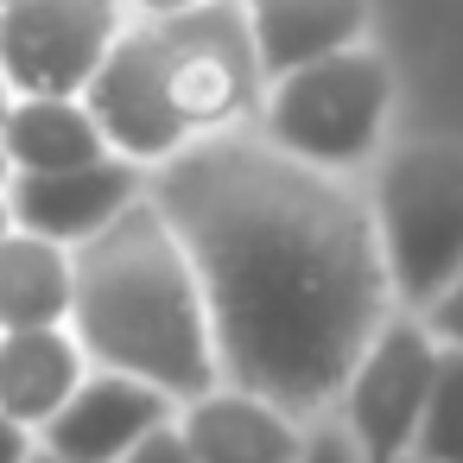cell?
I'll return each instance as SVG.
<instances>
[{
	"instance_id": "6da1fadb",
	"label": "cell",
	"mask_w": 463,
	"mask_h": 463,
	"mask_svg": "<svg viewBox=\"0 0 463 463\" xmlns=\"http://www.w3.org/2000/svg\"><path fill=\"white\" fill-rule=\"evenodd\" d=\"M146 191L197 267L216 374L292 419L330 406L393 305L374 210L330 165L229 134L184 140Z\"/></svg>"
},
{
	"instance_id": "7a4b0ae2",
	"label": "cell",
	"mask_w": 463,
	"mask_h": 463,
	"mask_svg": "<svg viewBox=\"0 0 463 463\" xmlns=\"http://www.w3.org/2000/svg\"><path fill=\"white\" fill-rule=\"evenodd\" d=\"M71 336L96 368L140 374L172 400L222 381L197 267L153 191L128 197L71 248Z\"/></svg>"
},
{
	"instance_id": "3957f363",
	"label": "cell",
	"mask_w": 463,
	"mask_h": 463,
	"mask_svg": "<svg viewBox=\"0 0 463 463\" xmlns=\"http://www.w3.org/2000/svg\"><path fill=\"white\" fill-rule=\"evenodd\" d=\"M368 210L393 298H406L412 311L431 305L463 267V146L431 140L393 153Z\"/></svg>"
},
{
	"instance_id": "277c9868",
	"label": "cell",
	"mask_w": 463,
	"mask_h": 463,
	"mask_svg": "<svg viewBox=\"0 0 463 463\" xmlns=\"http://www.w3.org/2000/svg\"><path fill=\"white\" fill-rule=\"evenodd\" d=\"M387 102H393L387 64L368 45H343V52H324V58L273 77L267 140L305 165L343 172V165L368 159V146L381 140Z\"/></svg>"
},
{
	"instance_id": "5b68a950",
	"label": "cell",
	"mask_w": 463,
	"mask_h": 463,
	"mask_svg": "<svg viewBox=\"0 0 463 463\" xmlns=\"http://www.w3.org/2000/svg\"><path fill=\"white\" fill-rule=\"evenodd\" d=\"M153 33H159L165 96L184 121V134H222L235 115L254 109L260 58H254L248 7H235V0H197L184 14H159Z\"/></svg>"
},
{
	"instance_id": "8992f818",
	"label": "cell",
	"mask_w": 463,
	"mask_h": 463,
	"mask_svg": "<svg viewBox=\"0 0 463 463\" xmlns=\"http://www.w3.org/2000/svg\"><path fill=\"white\" fill-rule=\"evenodd\" d=\"M431 368H438V336L425 330V317H381V330L362 343L343 381L349 444L362 463H400L412 450Z\"/></svg>"
},
{
	"instance_id": "52a82bcc",
	"label": "cell",
	"mask_w": 463,
	"mask_h": 463,
	"mask_svg": "<svg viewBox=\"0 0 463 463\" xmlns=\"http://www.w3.org/2000/svg\"><path fill=\"white\" fill-rule=\"evenodd\" d=\"M115 33V0H7L0 7V77L14 96H83Z\"/></svg>"
},
{
	"instance_id": "ba28073f",
	"label": "cell",
	"mask_w": 463,
	"mask_h": 463,
	"mask_svg": "<svg viewBox=\"0 0 463 463\" xmlns=\"http://www.w3.org/2000/svg\"><path fill=\"white\" fill-rule=\"evenodd\" d=\"M83 109L96 115L109 153H121L134 165H159L191 140L172 96H165V64H159V33L153 26L115 33L96 77L83 83Z\"/></svg>"
},
{
	"instance_id": "9c48e42d",
	"label": "cell",
	"mask_w": 463,
	"mask_h": 463,
	"mask_svg": "<svg viewBox=\"0 0 463 463\" xmlns=\"http://www.w3.org/2000/svg\"><path fill=\"white\" fill-rule=\"evenodd\" d=\"M165 419H178V400L165 387L121 374V368H102V374H83L71 387V400L39 425V438L64 463H121Z\"/></svg>"
},
{
	"instance_id": "30bf717a",
	"label": "cell",
	"mask_w": 463,
	"mask_h": 463,
	"mask_svg": "<svg viewBox=\"0 0 463 463\" xmlns=\"http://www.w3.org/2000/svg\"><path fill=\"white\" fill-rule=\"evenodd\" d=\"M140 191H146L140 165L121 159V153H102V159L64 165V172H14L7 210H14V229H33V235H52V241L77 248Z\"/></svg>"
},
{
	"instance_id": "8fae6325",
	"label": "cell",
	"mask_w": 463,
	"mask_h": 463,
	"mask_svg": "<svg viewBox=\"0 0 463 463\" xmlns=\"http://www.w3.org/2000/svg\"><path fill=\"white\" fill-rule=\"evenodd\" d=\"M178 406V431L197 450V463H292L305 450L298 419L248 387H203Z\"/></svg>"
},
{
	"instance_id": "7c38bea8",
	"label": "cell",
	"mask_w": 463,
	"mask_h": 463,
	"mask_svg": "<svg viewBox=\"0 0 463 463\" xmlns=\"http://www.w3.org/2000/svg\"><path fill=\"white\" fill-rule=\"evenodd\" d=\"M83 343L71 324H26V330H0V412H14L20 425H45L71 387L83 381Z\"/></svg>"
},
{
	"instance_id": "4fadbf2b",
	"label": "cell",
	"mask_w": 463,
	"mask_h": 463,
	"mask_svg": "<svg viewBox=\"0 0 463 463\" xmlns=\"http://www.w3.org/2000/svg\"><path fill=\"white\" fill-rule=\"evenodd\" d=\"M248 33L260 77H286L324 52L362 45L368 0H248Z\"/></svg>"
},
{
	"instance_id": "5bb4252c",
	"label": "cell",
	"mask_w": 463,
	"mask_h": 463,
	"mask_svg": "<svg viewBox=\"0 0 463 463\" xmlns=\"http://www.w3.org/2000/svg\"><path fill=\"white\" fill-rule=\"evenodd\" d=\"M0 146H7L14 172H64V165H90V159L109 153L83 96H20V102H7Z\"/></svg>"
},
{
	"instance_id": "9a60e30c",
	"label": "cell",
	"mask_w": 463,
	"mask_h": 463,
	"mask_svg": "<svg viewBox=\"0 0 463 463\" xmlns=\"http://www.w3.org/2000/svg\"><path fill=\"white\" fill-rule=\"evenodd\" d=\"M71 324V248L33 229L0 235V330Z\"/></svg>"
},
{
	"instance_id": "2e32d148",
	"label": "cell",
	"mask_w": 463,
	"mask_h": 463,
	"mask_svg": "<svg viewBox=\"0 0 463 463\" xmlns=\"http://www.w3.org/2000/svg\"><path fill=\"white\" fill-rule=\"evenodd\" d=\"M412 444L425 463H463V343H438V368Z\"/></svg>"
},
{
	"instance_id": "e0dca14e",
	"label": "cell",
	"mask_w": 463,
	"mask_h": 463,
	"mask_svg": "<svg viewBox=\"0 0 463 463\" xmlns=\"http://www.w3.org/2000/svg\"><path fill=\"white\" fill-rule=\"evenodd\" d=\"M419 317H425V330H431L438 343H463V267L450 273V286H444L431 305H419Z\"/></svg>"
},
{
	"instance_id": "ac0fdd59",
	"label": "cell",
	"mask_w": 463,
	"mask_h": 463,
	"mask_svg": "<svg viewBox=\"0 0 463 463\" xmlns=\"http://www.w3.org/2000/svg\"><path fill=\"white\" fill-rule=\"evenodd\" d=\"M121 463H197V450L184 444V431H178V419H165V425H153Z\"/></svg>"
},
{
	"instance_id": "d6986e66",
	"label": "cell",
	"mask_w": 463,
	"mask_h": 463,
	"mask_svg": "<svg viewBox=\"0 0 463 463\" xmlns=\"http://www.w3.org/2000/svg\"><path fill=\"white\" fill-rule=\"evenodd\" d=\"M292 463H362V457H355L349 431H305V450Z\"/></svg>"
},
{
	"instance_id": "ffe728a7",
	"label": "cell",
	"mask_w": 463,
	"mask_h": 463,
	"mask_svg": "<svg viewBox=\"0 0 463 463\" xmlns=\"http://www.w3.org/2000/svg\"><path fill=\"white\" fill-rule=\"evenodd\" d=\"M26 457H33V425L0 412V463H26Z\"/></svg>"
},
{
	"instance_id": "44dd1931",
	"label": "cell",
	"mask_w": 463,
	"mask_h": 463,
	"mask_svg": "<svg viewBox=\"0 0 463 463\" xmlns=\"http://www.w3.org/2000/svg\"><path fill=\"white\" fill-rule=\"evenodd\" d=\"M140 7L159 20V14H184V7H197V0H140Z\"/></svg>"
},
{
	"instance_id": "7402d4cb",
	"label": "cell",
	"mask_w": 463,
	"mask_h": 463,
	"mask_svg": "<svg viewBox=\"0 0 463 463\" xmlns=\"http://www.w3.org/2000/svg\"><path fill=\"white\" fill-rule=\"evenodd\" d=\"M14 184V159H7V146H0V191Z\"/></svg>"
},
{
	"instance_id": "603a6c76",
	"label": "cell",
	"mask_w": 463,
	"mask_h": 463,
	"mask_svg": "<svg viewBox=\"0 0 463 463\" xmlns=\"http://www.w3.org/2000/svg\"><path fill=\"white\" fill-rule=\"evenodd\" d=\"M14 229V210H7V191H0V235H7Z\"/></svg>"
},
{
	"instance_id": "cb8c5ba5",
	"label": "cell",
	"mask_w": 463,
	"mask_h": 463,
	"mask_svg": "<svg viewBox=\"0 0 463 463\" xmlns=\"http://www.w3.org/2000/svg\"><path fill=\"white\" fill-rule=\"evenodd\" d=\"M26 463H64V457H52V450H33V457H26Z\"/></svg>"
},
{
	"instance_id": "d4e9b609",
	"label": "cell",
	"mask_w": 463,
	"mask_h": 463,
	"mask_svg": "<svg viewBox=\"0 0 463 463\" xmlns=\"http://www.w3.org/2000/svg\"><path fill=\"white\" fill-rule=\"evenodd\" d=\"M7 102H14V90H7V77H0V115H7Z\"/></svg>"
},
{
	"instance_id": "484cf974",
	"label": "cell",
	"mask_w": 463,
	"mask_h": 463,
	"mask_svg": "<svg viewBox=\"0 0 463 463\" xmlns=\"http://www.w3.org/2000/svg\"><path fill=\"white\" fill-rule=\"evenodd\" d=\"M0 7H7V0H0Z\"/></svg>"
}]
</instances>
